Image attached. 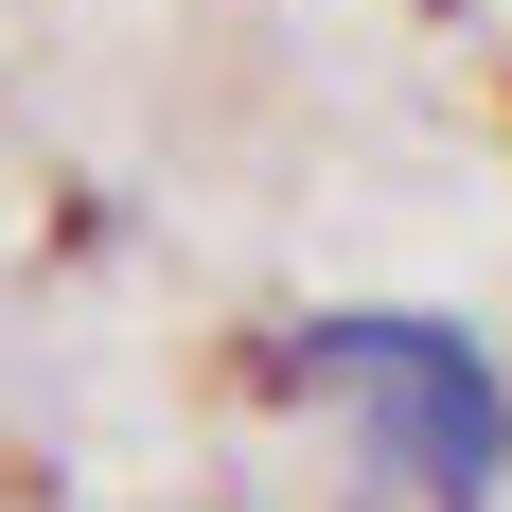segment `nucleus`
<instances>
[{
	"mask_svg": "<svg viewBox=\"0 0 512 512\" xmlns=\"http://www.w3.org/2000/svg\"><path fill=\"white\" fill-rule=\"evenodd\" d=\"M265 389L283 407H336L354 424L371 495L407 512H495L512 495V354L442 301H336V318H283L265 336Z\"/></svg>",
	"mask_w": 512,
	"mask_h": 512,
	"instance_id": "obj_1",
	"label": "nucleus"
}]
</instances>
